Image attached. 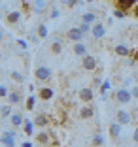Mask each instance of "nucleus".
Returning a JSON list of instances; mask_svg holds the SVG:
<instances>
[{
    "instance_id": "nucleus-1",
    "label": "nucleus",
    "mask_w": 138,
    "mask_h": 147,
    "mask_svg": "<svg viewBox=\"0 0 138 147\" xmlns=\"http://www.w3.org/2000/svg\"><path fill=\"white\" fill-rule=\"evenodd\" d=\"M34 78L38 79V81H49V79L53 78V70L46 64H40V66L34 68Z\"/></svg>"
},
{
    "instance_id": "nucleus-2",
    "label": "nucleus",
    "mask_w": 138,
    "mask_h": 147,
    "mask_svg": "<svg viewBox=\"0 0 138 147\" xmlns=\"http://www.w3.org/2000/svg\"><path fill=\"white\" fill-rule=\"evenodd\" d=\"M131 100H133V92H131V89L121 87V89H117V91H116V102L119 106H127Z\"/></svg>"
},
{
    "instance_id": "nucleus-3",
    "label": "nucleus",
    "mask_w": 138,
    "mask_h": 147,
    "mask_svg": "<svg viewBox=\"0 0 138 147\" xmlns=\"http://www.w3.org/2000/svg\"><path fill=\"white\" fill-rule=\"evenodd\" d=\"M15 138H17L15 130H4L0 140H2V145L4 147H15Z\"/></svg>"
},
{
    "instance_id": "nucleus-4",
    "label": "nucleus",
    "mask_w": 138,
    "mask_h": 147,
    "mask_svg": "<svg viewBox=\"0 0 138 147\" xmlns=\"http://www.w3.org/2000/svg\"><path fill=\"white\" fill-rule=\"evenodd\" d=\"M83 36H85V32L80 28V26H74V28H70L68 32H66V40H70V42H82Z\"/></svg>"
},
{
    "instance_id": "nucleus-5",
    "label": "nucleus",
    "mask_w": 138,
    "mask_h": 147,
    "mask_svg": "<svg viewBox=\"0 0 138 147\" xmlns=\"http://www.w3.org/2000/svg\"><path fill=\"white\" fill-rule=\"evenodd\" d=\"M116 121L121 123L123 126H127V125L133 123V115H131L129 111H125V109H117L116 111Z\"/></svg>"
},
{
    "instance_id": "nucleus-6",
    "label": "nucleus",
    "mask_w": 138,
    "mask_h": 147,
    "mask_svg": "<svg viewBox=\"0 0 138 147\" xmlns=\"http://www.w3.org/2000/svg\"><path fill=\"white\" fill-rule=\"evenodd\" d=\"M82 68L87 70V72H93V70H97V59H95L93 55L82 57Z\"/></svg>"
},
{
    "instance_id": "nucleus-7",
    "label": "nucleus",
    "mask_w": 138,
    "mask_h": 147,
    "mask_svg": "<svg viewBox=\"0 0 138 147\" xmlns=\"http://www.w3.org/2000/svg\"><path fill=\"white\" fill-rule=\"evenodd\" d=\"M91 34H93V38H95V40L104 38V34H106V26H104L102 23H99V21H97L95 25L91 26Z\"/></svg>"
},
{
    "instance_id": "nucleus-8",
    "label": "nucleus",
    "mask_w": 138,
    "mask_h": 147,
    "mask_svg": "<svg viewBox=\"0 0 138 147\" xmlns=\"http://www.w3.org/2000/svg\"><path fill=\"white\" fill-rule=\"evenodd\" d=\"M93 98H95V92H93V89L85 87V89H82V91H80V100H82V102L91 104V102H93Z\"/></svg>"
},
{
    "instance_id": "nucleus-9",
    "label": "nucleus",
    "mask_w": 138,
    "mask_h": 147,
    "mask_svg": "<svg viewBox=\"0 0 138 147\" xmlns=\"http://www.w3.org/2000/svg\"><path fill=\"white\" fill-rule=\"evenodd\" d=\"M53 94H55V91H53V89H49V87H42V89H38V98L44 100V102L51 100Z\"/></svg>"
},
{
    "instance_id": "nucleus-10",
    "label": "nucleus",
    "mask_w": 138,
    "mask_h": 147,
    "mask_svg": "<svg viewBox=\"0 0 138 147\" xmlns=\"http://www.w3.org/2000/svg\"><path fill=\"white\" fill-rule=\"evenodd\" d=\"M121 130H123V125L121 123H112L110 125V136H112V140H119L121 138Z\"/></svg>"
},
{
    "instance_id": "nucleus-11",
    "label": "nucleus",
    "mask_w": 138,
    "mask_h": 147,
    "mask_svg": "<svg viewBox=\"0 0 138 147\" xmlns=\"http://www.w3.org/2000/svg\"><path fill=\"white\" fill-rule=\"evenodd\" d=\"M72 51H74V55H78V57H85L87 55V45L83 42H76L72 45Z\"/></svg>"
},
{
    "instance_id": "nucleus-12",
    "label": "nucleus",
    "mask_w": 138,
    "mask_h": 147,
    "mask_svg": "<svg viewBox=\"0 0 138 147\" xmlns=\"http://www.w3.org/2000/svg\"><path fill=\"white\" fill-rule=\"evenodd\" d=\"M116 6L121 9H125V11H129V9H134L136 0H116Z\"/></svg>"
},
{
    "instance_id": "nucleus-13",
    "label": "nucleus",
    "mask_w": 138,
    "mask_h": 147,
    "mask_svg": "<svg viewBox=\"0 0 138 147\" xmlns=\"http://www.w3.org/2000/svg\"><path fill=\"white\" fill-rule=\"evenodd\" d=\"M114 51H116L117 57H131L133 49H131L129 45H123V43H121V45H116V47H114Z\"/></svg>"
},
{
    "instance_id": "nucleus-14",
    "label": "nucleus",
    "mask_w": 138,
    "mask_h": 147,
    "mask_svg": "<svg viewBox=\"0 0 138 147\" xmlns=\"http://www.w3.org/2000/svg\"><path fill=\"white\" fill-rule=\"evenodd\" d=\"M19 19H21V13L19 11H8V15H6V23L8 25H17Z\"/></svg>"
},
{
    "instance_id": "nucleus-15",
    "label": "nucleus",
    "mask_w": 138,
    "mask_h": 147,
    "mask_svg": "<svg viewBox=\"0 0 138 147\" xmlns=\"http://www.w3.org/2000/svg\"><path fill=\"white\" fill-rule=\"evenodd\" d=\"M46 8H48V2H46V0H34V2H32V9H34L36 13H44Z\"/></svg>"
},
{
    "instance_id": "nucleus-16",
    "label": "nucleus",
    "mask_w": 138,
    "mask_h": 147,
    "mask_svg": "<svg viewBox=\"0 0 138 147\" xmlns=\"http://www.w3.org/2000/svg\"><path fill=\"white\" fill-rule=\"evenodd\" d=\"M93 115H95L93 106H83V108L80 109V117H82V119H91Z\"/></svg>"
},
{
    "instance_id": "nucleus-17",
    "label": "nucleus",
    "mask_w": 138,
    "mask_h": 147,
    "mask_svg": "<svg viewBox=\"0 0 138 147\" xmlns=\"http://www.w3.org/2000/svg\"><path fill=\"white\" fill-rule=\"evenodd\" d=\"M21 100H23V98H21V94H19L17 91H12V92L8 94V104H12V106H17Z\"/></svg>"
},
{
    "instance_id": "nucleus-18",
    "label": "nucleus",
    "mask_w": 138,
    "mask_h": 147,
    "mask_svg": "<svg viewBox=\"0 0 138 147\" xmlns=\"http://www.w3.org/2000/svg\"><path fill=\"white\" fill-rule=\"evenodd\" d=\"M82 23H87V25H95L97 23V15L93 11H87L82 15Z\"/></svg>"
},
{
    "instance_id": "nucleus-19",
    "label": "nucleus",
    "mask_w": 138,
    "mask_h": 147,
    "mask_svg": "<svg viewBox=\"0 0 138 147\" xmlns=\"http://www.w3.org/2000/svg\"><path fill=\"white\" fill-rule=\"evenodd\" d=\"M34 121H29V119H25V125H23V130H25V134L27 136H32L34 134Z\"/></svg>"
},
{
    "instance_id": "nucleus-20",
    "label": "nucleus",
    "mask_w": 138,
    "mask_h": 147,
    "mask_svg": "<svg viewBox=\"0 0 138 147\" xmlns=\"http://www.w3.org/2000/svg\"><path fill=\"white\" fill-rule=\"evenodd\" d=\"M12 125L15 126V128H17V126H23V125H25V119H23L21 113H13V115H12Z\"/></svg>"
},
{
    "instance_id": "nucleus-21",
    "label": "nucleus",
    "mask_w": 138,
    "mask_h": 147,
    "mask_svg": "<svg viewBox=\"0 0 138 147\" xmlns=\"http://www.w3.org/2000/svg\"><path fill=\"white\" fill-rule=\"evenodd\" d=\"M34 123H36V126H48L49 119H48V115H44V113H40V115H36Z\"/></svg>"
},
{
    "instance_id": "nucleus-22",
    "label": "nucleus",
    "mask_w": 138,
    "mask_h": 147,
    "mask_svg": "<svg viewBox=\"0 0 138 147\" xmlns=\"http://www.w3.org/2000/svg\"><path fill=\"white\" fill-rule=\"evenodd\" d=\"M0 115H2V119H6V117L12 115V104H2V108H0Z\"/></svg>"
},
{
    "instance_id": "nucleus-23",
    "label": "nucleus",
    "mask_w": 138,
    "mask_h": 147,
    "mask_svg": "<svg viewBox=\"0 0 138 147\" xmlns=\"http://www.w3.org/2000/svg\"><path fill=\"white\" fill-rule=\"evenodd\" d=\"M36 138H38V142L44 143V145H46V143H49V134H48V132H38V136H36Z\"/></svg>"
},
{
    "instance_id": "nucleus-24",
    "label": "nucleus",
    "mask_w": 138,
    "mask_h": 147,
    "mask_svg": "<svg viewBox=\"0 0 138 147\" xmlns=\"http://www.w3.org/2000/svg\"><path fill=\"white\" fill-rule=\"evenodd\" d=\"M112 15H114V17H117V19H123V17L127 15V11H125V9H121V8H117V6H116V9H114V13H112Z\"/></svg>"
},
{
    "instance_id": "nucleus-25",
    "label": "nucleus",
    "mask_w": 138,
    "mask_h": 147,
    "mask_svg": "<svg viewBox=\"0 0 138 147\" xmlns=\"http://www.w3.org/2000/svg\"><path fill=\"white\" fill-rule=\"evenodd\" d=\"M38 36H40V38H48V26L44 25V23L38 25Z\"/></svg>"
},
{
    "instance_id": "nucleus-26",
    "label": "nucleus",
    "mask_w": 138,
    "mask_h": 147,
    "mask_svg": "<svg viewBox=\"0 0 138 147\" xmlns=\"http://www.w3.org/2000/svg\"><path fill=\"white\" fill-rule=\"evenodd\" d=\"M51 51L55 53V55H59V53L63 51V43H61V42H53L51 43Z\"/></svg>"
},
{
    "instance_id": "nucleus-27",
    "label": "nucleus",
    "mask_w": 138,
    "mask_h": 147,
    "mask_svg": "<svg viewBox=\"0 0 138 147\" xmlns=\"http://www.w3.org/2000/svg\"><path fill=\"white\" fill-rule=\"evenodd\" d=\"M102 143H104V138H102V134H100V132L93 136V145H99V147H100Z\"/></svg>"
},
{
    "instance_id": "nucleus-28",
    "label": "nucleus",
    "mask_w": 138,
    "mask_h": 147,
    "mask_svg": "<svg viewBox=\"0 0 138 147\" xmlns=\"http://www.w3.org/2000/svg\"><path fill=\"white\" fill-rule=\"evenodd\" d=\"M12 79H13V81H17V83H23V79H25V78H23L21 72H12Z\"/></svg>"
},
{
    "instance_id": "nucleus-29",
    "label": "nucleus",
    "mask_w": 138,
    "mask_h": 147,
    "mask_svg": "<svg viewBox=\"0 0 138 147\" xmlns=\"http://www.w3.org/2000/svg\"><path fill=\"white\" fill-rule=\"evenodd\" d=\"M34 104H36V98L34 96H29V98H27V109H32Z\"/></svg>"
},
{
    "instance_id": "nucleus-30",
    "label": "nucleus",
    "mask_w": 138,
    "mask_h": 147,
    "mask_svg": "<svg viewBox=\"0 0 138 147\" xmlns=\"http://www.w3.org/2000/svg\"><path fill=\"white\" fill-rule=\"evenodd\" d=\"M63 2H65V4L68 6V8H74L76 4H82L83 0H63Z\"/></svg>"
},
{
    "instance_id": "nucleus-31",
    "label": "nucleus",
    "mask_w": 138,
    "mask_h": 147,
    "mask_svg": "<svg viewBox=\"0 0 138 147\" xmlns=\"http://www.w3.org/2000/svg\"><path fill=\"white\" fill-rule=\"evenodd\" d=\"M8 94H10L8 87H6V85H0V96H2V98H8Z\"/></svg>"
},
{
    "instance_id": "nucleus-32",
    "label": "nucleus",
    "mask_w": 138,
    "mask_h": 147,
    "mask_svg": "<svg viewBox=\"0 0 138 147\" xmlns=\"http://www.w3.org/2000/svg\"><path fill=\"white\" fill-rule=\"evenodd\" d=\"M108 89H110V83H108V81H104L102 85H100V92H102L104 96H106V92H108Z\"/></svg>"
},
{
    "instance_id": "nucleus-33",
    "label": "nucleus",
    "mask_w": 138,
    "mask_h": 147,
    "mask_svg": "<svg viewBox=\"0 0 138 147\" xmlns=\"http://www.w3.org/2000/svg\"><path fill=\"white\" fill-rule=\"evenodd\" d=\"M49 17H51V19L59 17V8H51V9H49Z\"/></svg>"
},
{
    "instance_id": "nucleus-34",
    "label": "nucleus",
    "mask_w": 138,
    "mask_h": 147,
    "mask_svg": "<svg viewBox=\"0 0 138 147\" xmlns=\"http://www.w3.org/2000/svg\"><path fill=\"white\" fill-rule=\"evenodd\" d=\"M17 45H19L21 49H27V47H29V42H27V40H23V38H19V40H17Z\"/></svg>"
},
{
    "instance_id": "nucleus-35",
    "label": "nucleus",
    "mask_w": 138,
    "mask_h": 147,
    "mask_svg": "<svg viewBox=\"0 0 138 147\" xmlns=\"http://www.w3.org/2000/svg\"><path fill=\"white\" fill-rule=\"evenodd\" d=\"M91 26H93V25H87V23H82V25H80V28H82V30L87 34V32H91Z\"/></svg>"
},
{
    "instance_id": "nucleus-36",
    "label": "nucleus",
    "mask_w": 138,
    "mask_h": 147,
    "mask_svg": "<svg viewBox=\"0 0 138 147\" xmlns=\"http://www.w3.org/2000/svg\"><path fill=\"white\" fill-rule=\"evenodd\" d=\"M131 92H133V98H138V85H134L133 89H131Z\"/></svg>"
},
{
    "instance_id": "nucleus-37",
    "label": "nucleus",
    "mask_w": 138,
    "mask_h": 147,
    "mask_svg": "<svg viewBox=\"0 0 138 147\" xmlns=\"http://www.w3.org/2000/svg\"><path fill=\"white\" fill-rule=\"evenodd\" d=\"M133 142L138 143V128H134V132H133Z\"/></svg>"
},
{
    "instance_id": "nucleus-38",
    "label": "nucleus",
    "mask_w": 138,
    "mask_h": 147,
    "mask_svg": "<svg viewBox=\"0 0 138 147\" xmlns=\"http://www.w3.org/2000/svg\"><path fill=\"white\" fill-rule=\"evenodd\" d=\"M21 147H32V143H30V142H23Z\"/></svg>"
},
{
    "instance_id": "nucleus-39",
    "label": "nucleus",
    "mask_w": 138,
    "mask_h": 147,
    "mask_svg": "<svg viewBox=\"0 0 138 147\" xmlns=\"http://www.w3.org/2000/svg\"><path fill=\"white\" fill-rule=\"evenodd\" d=\"M134 17H138V4L134 6Z\"/></svg>"
},
{
    "instance_id": "nucleus-40",
    "label": "nucleus",
    "mask_w": 138,
    "mask_h": 147,
    "mask_svg": "<svg viewBox=\"0 0 138 147\" xmlns=\"http://www.w3.org/2000/svg\"><path fill=\"white\" fill-rule=\"evenodd\" d=\"M85 2H95V0H85Z\"/></svg>"
}]
</instances>
